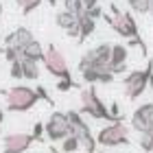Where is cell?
<instances>
[{
    "instance_id": "obj_22",
    "label": "cell",
    "mask_w": 153,
    "mask_h": 153,
    "mask_svg": "<svg viewBox=\"0 0 153 153\" xmlns=\"http://www.w3.org/2000/svg\"><path fill=\"white\" fill-rule=\"evenodd\" d=\"M140 149L153 153V134H140Z\"/></svg>"
},
{
    "instance_id": "obj_5",
    "label": "cell",
    "mask_w": 153,
    "mask_h": 153,
    "mask_svg": "<svg viewBox=\"0 0 153 153\" xmlns=\"http://www.w3.org/2000/svg\"><path fill=\"white\" fill-rule=\"evenodd\" d=\"M96 142L101 147H123V144H129V127L123 120L109 123L107 127H103L96 134Z\"/></svg>"
},
{
    "instance_id": "obj_15",
    "label": "cell",
    "mask_w": 153,
    "mask_h": 153,
    "mask_svg": "<svg viewBox=\"0 0 153 153\" xmlns=\"http://www.w3.org/2000/svg\"><path fill=\"white\" fill-rule=\"evenodd\" d=\"M79 22V18L74 16V13H70V11H59L57 16H55V24L59 26V29H64V31H68V29H72V26Z\"/></svg>"
},
{
    "instance_id": "obj_18",
    "label": "cell",
    "mask_w": 153,
    "mask_h": 153,
    "mask_svg": "<svg viewBox=\"0 0 153 153\" xmlns=\"http://www.w3.org/2000/svg\"><path fill=\"white\" fill-rule=\"evenodd\" d=\"M64 9H66V11H70V13H74L76 18L85 13V7H83V0H64Z\"/></svg>"
},
{
    "instance_id": "obj_25",
    "label": "cell",
    "mask_w": 153,
    "mask_h": 153,
    "mask_svg": "<svg viewBox=\"0 0 153 153\" xmlns=\"http://www.w3.org/2000/svg\"><path fill=\"white\" fill-rule=\"evenodd\" d=\"M35 90H37V94H39V99H42V101H46L48 105H53V99H51V94L46 92V88H44V85H37Z\"/></svg>"
},
{
    "instance_id": "obj_6",
    "label": "cell",
    "mask_w": 153,
    "mask_h": 153,
    "mask_svg": "<svg viewBox=\"0 0 153 153\" xmlns=\"http://www.w3.org/2000/svg\"><path fill=\"white\" fill-rule=\"evenodd\" d=\"M68 118H70V129H72V134L79 138V142H81V147L85 149V153H96V138L92 136V129L88 127V123L83 120V116L81 112H76V109H70L68 112Z\"/></svg>"
},
{
    "instance_id": "obj_7",
    "label": "cell",
    "mask_w": 153,
    "mask_h": 153,
    "mask_svg": "<svg viewBox=\"0 0 153 153\" xmlns=\"http://www.w3.org/2000/svg\"><path fill=\"white\" fill-rule=\"evenodd\" d=\"M44 68L55 76V79H72L70 68H68V61H66V57H64V53H61L55 44H48V46H46Z\"/></svg>"
},
{
    "instance_id": "obj_31",
    "label": "cell",
    "mask_w": 153,
    "mask_h": 153,
    "mask_svg": "<svg viewBox=\"0 0 153 153\" xmlns=\"http://www.w3.org/2000/svg\"><path fill=\"white\" fill-rule=\"evenodd\" d=\"M46 2L51 4V7H57V0H46Z\"/></svg>"
},
{
    "instance_id": "obj_35",
    "label": "cell",
    "mask_w": 153,
    "mask_h": 153,
    "mask_svg": "<svg viewBox=\"0 0 153 153\" xmlns=\"http://www.w3.org/2000/svg\"><path fill=\"white\" fill-rule=\"evenodd\" d=\"M0 13H2V4H0Z\"/></svg>"
},
{
    "instance_id": "obj_11",
    "label": "cell",
    "mask_w": 153,
    "mask_h": 153,
    "mask_svg": "<svg viewBox=\"0 0 153 153\" xmlns=\"http://www.w3.org/2000/svg\"><path fill=\"white\" fill-rule=\"evenodd\" d=\"M127 57H129V48L123 44L112 46V59H109V70L114 74H120L127 70Z\"/></svg>"
},
{
    "instance_id": "obj_21",
    "label": "cell",
    "mask_w": 153,
    "mask_h": 153,
    "mask_svg": "<svg viewBox=\"0 0 153 153\" xmlns=\"http://www.w3.org/2000/svg\"><path fill=\"white\" fill-rule=\"evenodd\" d=\"M72 88H81V85L74 79H57V90L59 92H68V90H72Z\"/></svg>"
},
{
    "instance_id": "obj_1",
    "label": "cell",
    "mask_w": 153,
    "mask_h": 153,
    "mask_svg": "<svg viewBox=\"0 0 153 153\" xmlns=\"http://www.w3.org/2000/svg\"><path fill=\"white\" fill-rule=\"evenodd\" d=\"M109 11H112V16H109V13H103V20H105L120 37H127L129 46H140L142 55L147 57V44L140 39V29H138V22L134 20V16L127 13V11H120L114 2L109 4Z\"/></svg>"
},
{
    "instance_id": "obj_32",
    "label": "cell",
    "mask_w": 153,
    "mask_h": 153,
    "mask_svg": "<svg viewBox=\"0 0 153 153\" xmlns=\"http://www.w3.org/2000/svg\"><path fill=\"white\" fill-rule=\"evenodd\" d=\"M2 120H4V112L0 109V125H2Z\"/></svg>"
},
{
    "instance_id": "obj_16",
    "label": "cell",
    "mask_w": 153,
    "mask_h": 153,
    "mask_svg": "<svg viewBox=\"0 0 153 153\" xmlns=\"http://www.w3.org/2000/svg\"><path fill=\"white\" fill-rule=\"evenodd\" d=\"M20 61H22L24 79H29V81H35V79H39V64H37V61H31V59H26V57H22Z\"/></svg>"
},
{
    "instance_id": "obj_36",
    "label": "cell",
    "mask_w": 153,
    "mask_h": 153,
    "mask_svg": "<svg viewBox=\"0 0 153 153\" xmlns=\"http://www.w3.org/2000/svg\"><path fill=\"white\" fill-rule=\"evenodd\" d=\"M0 134H2V127H0Z\"/></svg>"
},
{
    "instance_id": "obj_19",
    "label": "cell",
    "mask_w": 153,
    "mask_h": 153,
    "mask_svg": "<svg viewBox=\"0 0 153 153\" xmlns=\"http://www.w3.org/2000/svg\"><path fill=\"white\" fill-rule=\"evenodd\" d=\"M16 2H18L20 9H22L24 16H29V13H33V11L42 4V0H16Z\"/></svg>"
},
{
    "instance_id": "obj_24",
    "label": "cell",
    "mask_w": 153,
    "mask_h": 153,
    "mask_svg": "<svg viewBox=\"0 0 153 153\" xmlns=\"http://www.w3.org/2000/svg\"><path fill=\"white\" fill-rule=\"evenodd\" d=\"M31 134L35 136V140H37V142H42V140H44V134H46V125L35 123V125H33V131H31Z\"/></svg>"
},
{
    "instance_id": "obj_2",
    "label": "cell",
    "mask_w": 153,
    "mask_h": 153,
    "mask_svg": "<svg viewBox=\"0 0 153 153\" xmlns=\"http://www.w3.org/2000/svg\"><path fill=\"white\" fill-rule=\"evenodd\" d=\"M0 94L7 99L9 112H29L39 103L37 90H33L29 85H13L9 90H0Z\"/></svg>"
},
{
    "instance_id": "obj_37",
    "label": "cell",
    "mask_w": 153,
    "mask_h": 153,
    "mask_svg": "<svg viewBox=\"0 0 153 153\" xmlns=\"http://www.w3.org/2000/svg\"><path fill=\"white\" fill-rule=\"evenodd\" d=\"M151 134H153V127H151Z\"/></svg>"
},
{
    "instance_id": "obj_29",
    "label": "cell",
    "mask_w": 153,
    "mask_h": 153,
    "mask_svg": "<svg viewBox=\"0 0 153 153\" xmlns=\"http://www.w3.org/2000/svg\"><path fill=\"white\" fill-rule=\"evenodd\" d=\"M149 16L153 18V0H149Z\"/></svg>"
},
{
    "instance_id": "obj_20",
    "label": "cell",
    "mask_w": 153,
    "mask_h": 153,
    "mask_svg": "<svg viewBox=\"0 0 153 153\" xmlns=\"http://www.w3.org/2000/svg\"><path fill=\"white\" fill-rule=\"evenodd\" d=\"M127 4L134 13H149V0H127Z\"/></svg>"
},
{
    "instance_id": "obj_27",
    "label": "cell",
    "mask_w": 153,
    "mask_h": 153,
    "mask_svg": "<svg viewBox=\"0 0 153 153\" xmlns=\"http://www.w3.org/2000/svg\"><path fill=\"white\" fill-rule=\"evenodd\" d=\"M109 112H112V116L116 118V120H123V116H120V107H118V103H112V105H109Z\"/></svg>"
},
{
    "instance_id": "obj_3",
    "label": "cell",
    "mask_w": 153,
    "mask_h": 153,
    "mask_svg": "<svg viewBox=\"0 0 153 153\" xmlns=\"http://www.w3.org/2000/svg\"><path fill=\"white\" fill-rule=\"evenodd\" d=\"M81 114H88L94 120H107V123H116V118L112 116L109 107L101 101V96L96 94V88L90 85L85 90H81Z\"/></svg>"
},
{
    "instance_id": "obj_33",
    "label": "cell",
    "mask_w": 153,
    "mask_h": 153,
    "mask_svg": "<svg viewBox=\"0 0 153 153\" xmlns=\"http://www.w3.org/2000/svg\"><path fill=\"white\" fill-rule=\"evenodd\" d=\"M51 153H59V151H57V149H55V147H51Z\"/></svg>"
},
{
    "instance_id": "obj_30",
    "label": "cell",
    "mask_w": 153,
    "mask_h": 153,
    "mask_svg": "<svg viewBox=\"0 0 153 153\" xmlns=\"http://www.w3.org/2000/svg\"><path fill=\"white\" fill-rule=\"evenodd\" d=\"M149 88L153 90V72H151V76H149Z\"/></svg>"
},
{
    "instance_id": "obj_9",
    "label": "cell",
    "mask_w": 153,
    "mask_h": 153,
    "mask_svg": "<svg viewBox=\"0 0 153 153\" xmlns=\"http://www.w3.org/2000/svg\"><path fill=\"white\" fill-rule=\"evenodd\" d=\"M35 136L33 134H7L4 136V144H2V153H24L33 147Z\"/></svg>"
},
{
    "instance_id": "obj_10",
    "label": "cell",
    "mask_w": 153,
    "mask_h": 153,
    "mask_svg": "<svg viewBox=\"0 0 153 153\" xmlns=\"http://www.w3.org/2000/svg\"><path fill=\"white\" fill-rule=\"evenodd\" d=\"M151 127H153V103H142L131 114V129H136L138 134H151Z\"/></svg>"
},
{
    "instance_id": "obj_13",
    "label": "cell",
    "mask_w": 153,
    "mask_h": 153,
    "mask_svg": "<svg viewBox=\"0 0 153 153\" xmlns=\"http://www.w3.org/2000/svg\"><path fill=\"white\" fill-rule=\"evenodd\" d=\"M44 55H46V48L42 46L37 39H33L29 46L22 48V57L31 59V61H37V64H44ZM22 57H20V59H22Z\"/></svg>"
},
{
    "instance_id": "obj_14",
    "label": "cell",
    "mask_w": 153,
    "mask_h": 153,
    "mask_svg": "<svg viewBox=\"0 0 153 153\" xmlns=\"http://www.w3.org/2000/svg\"><path fill=\"white\" fill-rule=\"evenodd\" d=\"M79 29H81V35H79V44H83L92 33L96 31V20L94 18H90L88 13H83V16H79Z\"/></svg>"
},
{
    "instance_id": "obj_17",
    "label": "cell",
    "mask_w": 153,
    "mask_h": 153,
    "mask_svg": "<svg viewBox=\"0 0 153 153\" xmlns=\"http://www.w3.org/2000/svg\"><path fill=\"white\" fill-rule=\"evenodd\" d=\"M79 149H81V142H79V138H76L74 134H70L68 138L61 140V151L64 153H76Z\"/></svg>"
},
{
    "instance_id": "obj_28",
    "label": "cell",
    "mask_w": 153,
    "mask_h": 153,
    "mask_svg": "<svg viewBox=\"0 0 153 153\" xmlns=\"http://www.w3.org/2000/svg\"><path fill=\"white\" fill-rule=\"evenodd\" d=\"M96 4H99V0H83V7H85V11L92 9V7H96Z\"/></svg>"
},
{
    "instance_id": "obj_26",
    "label": "cell",
    "mask_w": 153,
    "mask_h": 153,
    "mask_svg": "<svg viewBox=\"0 0 153 153\" xmlns=\"http://www.w3.org/2000/svg\"><path fill=\"white\" fill-rule=\"evenodd\" d=\"M90 18H94V20H99V18H103V7L101 4H96V7H92V9H88L85 11Z\"/></svg>"
},
{
    "instance_id": "obj_34",
    "label": "cell",
    "mask_w": 153,
    "mask_h": 153,
    "mask_svg": "<svg viewBox=\"0 0 153 153\" xmlns=\"http://www.w3.org/2000/svg\"><path fill=\"white\" fill-rule=\"evenodd\" d=\"M96 153H107V151H96Z\"/></svg>"
},
{
    "instance_id": "obj_4",
    "label": "cell",
    "mask_w": 153,
    "mask_h": 153,
    "mask_svg": "<svg viewBox=\"0 0 153 153\" xmlns=\"http://www.w3.org/2000/svg\"><path fill=\"white\" fill-rule=\"evenodd\" d=\"M153 72V61L149 59V64L144 70H131L127 72V76L123 79V85H125V96H127L129 101H136L140 99L144 94V90L149 88V76Z\"/></svg>"
},
{
    "instance_id": "obj_23",
    "label": "cell",
    "mask_w": 153,
    "mask_h": 153,
    "mask_svg": "<svg viewBox=\"0 0 153 153\" xmlns=\"http://www.w3.org/2000/svg\"><path fill=\"white\" fill-rule=\"evenodd\" d=\"M9 74L13 76V79H24V70H22V61H13L11 64V70H9Z\"/></svg>"
},
{
    "instance_id": "obj_8",
    "label": "cell",
    "mask_w": 153,
    "mask_h": 153,
    "mask_svg": "<svg viewBox=\"0 0 153 153\" xmlns=\"http://www.w3.org/2000/svg\"><path fill=\"white\" fill-rule=\"evenodd\" d=\"M70 134H72V129H70L68 112H53L51 118H48V123H46V136H48V140L61 142L64 138H68Z\"/></svg>"
},
{
    "instance_id": "obj_12",
    "label": "cell",
    "mask_w": 153,
    "mask_h": 153,
    "mask_svg": "<svg viewBox=\"0 0 153 153\" xmlns=\"http://www.w3.org/2000/svg\"><path fill=\"white\" fill-rule=\"evenodd\" d=\"M33 39H35V37H33V33L26 29V26H20V29H16L13 33H9V35L4 37V46H18V48H24V46H29Z\"/></svg>"
}]
</instances>
